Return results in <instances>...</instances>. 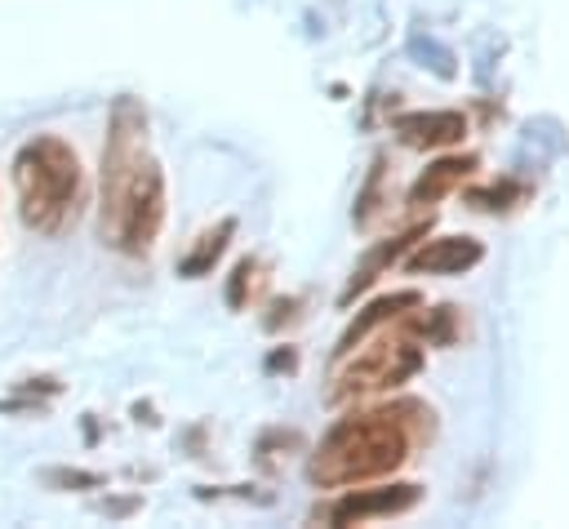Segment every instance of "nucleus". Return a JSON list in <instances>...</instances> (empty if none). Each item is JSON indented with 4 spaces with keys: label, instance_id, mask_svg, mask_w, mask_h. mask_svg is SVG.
<instances>
[{
    "label": "nucleus",
    "instance_id": "6e6552de",
    "mask_svg": "<svg viewBox=\"0 0 569 529\" xmlns=\"http://www.w3.org/2000/svg\"><path fill=\"white\" fill-rule=\"evenodd\" d=\"M396 133L405 147H427V151H440V147H453L462 142L467 133V120L462 111H409L396 120Z\"/></svg>",
    "mask_w": 569,
    "mask_h": 529
},
{
    "label": "nucleus",
    "instance_id": "9b49d317",
    "mask_svg": "<svg viewBox=\"0 0 569 529\" xmlns=\"http://www.w3.org/2000/svg\"><path fill=\"white\" fill-rule=\"evenodd\" d=\"M231 236H236V222H231V218H222L218 227H209V231L200 236V244L182 258V276H204V271L227 253V240H231Z\"/></svg>",
    "mask_w": 569,
    "mask_h": 529
},
{
    "label": "nucleus",
    "instance_id": "f8f14e48",
    "mask_svg": "<svg viewBox=\"0 0 569 529\" xmlns=\"http://www.w3.org/2000/svg\"><path fill=\"white\" fill-rule=\"evenodd\" d=\"M253 280H258V262H253V258L236 262V271H231V289H227V302H231V307H244V298L253 293Z\"/></svg>",
    "mask_w": 569,
    "mask_h": 529
},
{
    "label": "nucleus",
    "instance_id": "f03ea898",
    "mask_svg": "<svg viewBox=\"0 0 569 529\" xmlns=\"http://www.w3.org/2000/svg\"><path fill=\"white\" fill-rule=\"evenodd\" d=\"M13 187H18V213L31 231L58 236L80 218L84 204V169L67 138L36 133L13 156Z\"/></svg>",
    "mask_w": 569,
    "mask_h": 529
},
{
    "label": "nucleus",
    "instance_id": "9d476101",
    "mask_svg": "<svg viewBox=\"0 0 569 529\" xmlns=\"http://www.w3.org/2000/svg\"><path fill=\"white\" fill-rule=\"evenodd\" d=\"M418 236H422V227H409V231H400V236H391V240H382V244H378V249H373V253H369V258H365V262L356 267V276H351V285L342 289V302H351L356 293H365V289H369V285H373V280L382 276V267H391L396 258H405V253H409V244H413Z\"/></svg>",
    "mask_w": 569,
    "mask_h": 529
},
{
    "label": "nucleus",
    "instance_id": "20e7f679",
    "mask_svg": "<svg viewBox=\"0 0 569 529\" xmlns=\"http://www.w3.org/2000/svg\"><path fill=\"white\" fill-rule=\"evenodd\" d=\"M400 329H405V320H400ZM418 369H422V347H418V338L405 329V333H396V338H378L369 351H360L351 365H342L329 396H333V400L378 396V391H391V387L409 382Z\"/></svg>",
    "mask_w": 569,
    "mask_h": 529
},
{
    "label": "nucleus",
    "instance_id": "0eeeda50",
    "mask_svg": "<svg viewBox=\"0 0 569 529\" xmlns=\"http://www.w3.org/2000/svg\"><path fill=\"white\" fill-rule=\"evenodd\" d=\"M413 307H422V298L413 293V289H400V293H382V298H373L351 325H347V333L338 338V360H347L356 347H365L382 325H391V320H405Z\"/></svg>",
    "mask_w": 569,
    "mask_h": 529
},
{
    "label": "nucleus",
    "instance_id": "f257e3e1",
    "mask_svg": "<svg viewBox=\"0 0 569 529\" xmlns=\"http://www.w3.org/2000/svg\"><path fill=\"white\" fill-rule=\"evenodd\" d=\"M427 418L431 413L422 405H378L338 418L311 453V480L325 489H347L391 476L431 427Z\"/></svg>",
    "mask_w": 569,
    "mask_h": 529
},
{
    "label": "nucleus",
    "instance_id": "1a4fd4ad",
    "mask_svg": "<svg viewBox=\"0 0 569 529\" xmlns=\"http://www.w3.org/2000/svg\"><path fill=\"white\" fill-rule=\"evenodd\" d=\"M471 169H476V156H445V160L427 164V169L413 178V187H409V204H413V209H427V204L445 200L449 191L462 187V178H467Z\"/></svg>",
    "mask_w": 569,
    "mask_h": 529
},
{
    "label": "nucleus",
    "instance_id": "ddd939ff",
    "mask_svg": "<svg viewBox=\"0 0 569 529\" xmlns=\"http://www.w3.org/2000/svg\"><path fill=\"white\" fill-rule=\"evenodd\" d=\"M511 196H520L516 182H489V187H476L471 191V204H480V209H507Z\"/></svg>",
    "mask_w": 569,
    "mask_h": 529
},
{
    "label": "nucleus",
    "instance_id": "7ed1b4c3",
    "mask_svg": "<svg viewBox=\"0 0 569 529\" xmlns=\"http://www.w3.org/2000/svg\"><path fill=\"white\" fill-rule=\"evenodd\" d=\"M160 227H164V173H160L156 160H147L129 178V187L120 191V200L111 209H102V236L120 253L142 258V253H151Z\"/></svg>",
    "mask_w": 569,
    "mask_h": 529
},
{
    "label": "nucleus",
    "instance_id": "423d86ee",
    "mask_svg": "<svg viewBox=\"0 0 569 529\" xmlns=\"http://www.w3.org/2000/svg\"><path fill=\"white\" fill-rule=\"evenodd\" d=\"M480 258H485V244L480 240H471V236H436V240H422L405 262L418 276H462Z\"/></svg>",
    "mask_w": 569,
    "mask_h": 529
},
{
    "label": "nucleus",
    "instance_id": "39448f33",
    "mask_svg": "<svg viewBox=\"0 0 569 529\" xmlns=\"http://www.w3.org/2000/svg\"><path fill=\"white\" fill-rule=\"evenodd\" d=\"M422 498V489L418 485H378V489H351L347 485V493L329 507V520L333 525H365V520H373V516H400V511H409L413 502Z\"/></svg>",
    "mask_w": 569,
    "mask_h": 529
}]
</instances>
